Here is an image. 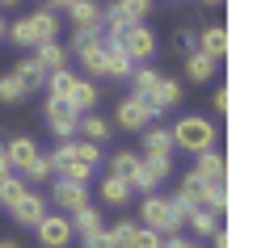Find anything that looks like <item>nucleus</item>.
<instances>
[{"label": "nucleus", "mask_w": 257, "mask_h": 248, "mask_svg": "<svg viewBox=\"0 0 257 248\" xmlns=\"http://www.w3.org/2000/svg\"><path fill=\"white\" fill-rule=\"evenodd\" d=\"M59 34V13L55 9H34V13H26L17 21V26H9V42L13 47H38V42H51Z\"/></svg>", "instance_id": "nucleus-1"}, {"label": "nucleus", "mask_w": 257, "mask_h": 248, "mask_svg": "<svg viewBox=\"0 0 257 248\" xmlns=\"http://www.w3.org/2000/svg\"><path fill=\"white\" fill-rule=\"evenodd\" d=\"M139 214H144V227H152L160 235H173L181 223L190 219V206H186V202H177V198H156V193H152Z\"/></svg>", "instance_id": "nucleus-2"}, {"label": "nucleus", "mask_w": 257, "mask_h": 248, "mask_svg": "<svg viewBox=\"0 0 257 248\" xmlns=\"http://www.w3.org/2000/svg\"><path fill=\"white\" fill-rule=\"evenodd\" d=\"M173 147H186V152H207V147H215V126L207 122V118H198V114H186L181 122L173 126Z\"/></svg>", "instance_id": "nucleus-3"}, {"label": "nucleus", "mask_w": 257, "mask_h": 248, "mask_svg": "<svg viewBox=\"0 0 257 248\" xmlns=\"http://www.w3.org/2000/svg\"><path fill=\"white\" fill-rule=\"evenodd\" d=\"M105 38H114L118 47L126 51V59H148L156 51V38H152V30L144 26V21H126V26H110L105 30Z\"/></svg>", "instance_id": "nucleus-4"}, {"label": "nucleus", "mask_w": 257, "mask_h": 248, "mask_svg": "<svg viewBox=\"0 0 257 248\" xmlns=\"http://www.w3.org/2000/svg\"><path fill=\"white\" fill-rule=\"evenodd\" d=\"M34 231H38V244L42 248H68L72 244V219L68 214H42V219L34 223Z\"/></svg>", "instance_id": "nucleus-5"}, {"label": "nucleus", "mask_w": 257, "mask_h": 248, "mask_svg": "<svg viewBox=\"0 0 257 248\" xmlns=\"http://www.w3.org/2000/svg\"><path fill=\"white\" fill-rule=\"evenodd\" d=\"M76 122H80V114L72 110L63 97H47V126H51L55 139H72L76 135Z\"/></svg>", "instance_id": "nucleus-6"}, {"label": "nucleus", "mask_w": 257, "mask_h": 248, "mask_svg": "<svg viewBox=\"0 0 257 248\" xmlns=\"http://www.w3.org/2000/svg\"><path fill=\"white\" fill-rule=\"evenodd\" d=\"M152 13V0H114L110 9H101V30L126 26V21H144Z\"/></svg>", "instance_id": "nucleus-7"}, {"label": "nucleus", "mask_w": 257, "mask_h": 248, "mask_svg": "<svg viewBox=\"0 0 257 248\" xmlns=\"http://www.w3.org/2000/svg\"><path fill=\"white\" fill-rule=\"evenodd\" d=\"M152 118H156V110L144 101V97H126V101L118 105V126L122 131H144Z\"/></svg>", "instance_id": "nucleus-8"}, {"label": "nucleus", "mask_w": 257, "mask_h": 248, "mask_svg": "<svg viewBox=\"0 0 257 248\" xmlns=\"http://www.w3.org/2000/svg\"><path fill=\"white\" fill-rule=\"evenodd\" d=\"M5 156H9V168H13V172H30V168L38 164L42 152H38V143H34L30 135H17L13 143L5 147Z\"/></svg>", "instance_id": "nucleus-9"}, {"label": "nucleus", "mask_w": 257, "mask_h": 248, "mask_svg": "<svg viewBox=\"0 0 257 248\" xmlns=\"http://www.w3.org/2000/svg\"><path fill=\"white\" fill-rule=\"evenodd\" d=\"M51 202H55V206H59L63 214H72L76 206H84V202H89V189H84L80 181L59 177V181H55V193H51Z\"/></svg>", "instance_id": "nucleus-10"}, {"label": "nucleus", "mask_w": 257, "mask_h": 248, "mask_svg": "<svg viewBox=\"0 0 257 248\" xmlns=\"http://www.w3.org/2000/svg\"><path fill=\"white\" fill-rule=\"evenodd\" d=\"M173 177V164H169V156H144L139 160V189H156L160 181Z\"/></svg>", "instance_id": "nucleus-11"}, {"label": "nucleus", "mask_w": 257, "mask_h": 248, "mask_svg": "<svg viewBox=\"0 0 257 248\" xmlns=\"http://www.w3.org/2000/svg\"><path fill=\"white\" fill-rule=\"evenodd\" d=\"M63 101H68L76 114H89V110H97V89H93V80L72 76V84H68V97H63Z\"/></svg>", "instance_id": "nucleus-12"}, {"label": "nucleus", "mask_w": 257, "mask_h": 248, "mask_svg": "<svg viewBox=\"0 0 257 248\" xmlns=\"http://www.w3.org/2000/svg\"><path fill=\"white\" fill-rule=\"evenodd\" d=\"M177 202H186L190 210H198V206H207V181L198 177V172H186V177L177 181V193H173Z\"/></svg>", "instance_id": "nucleus-13"}, {"label": "nucleus", "mask_w": 257, "mask_h": 248, "mask_svg": "<svg viewBox=\"0 0 257 248\" xmlns=\"http://www.w3.org/2000/svg\"><path fill=\"white\" fill-rule=\"evenodd\" d=\"M101 55H105V76H114V80H126V76H131L135 63L126 59V51H122L114 38H105V42H101Z\"/></svg>", "instance_id": "nucleus-14"}, {"label": "nucleus", "mask_w": 257, "mask_h": 248, "mask_svg": "<svg viewBox=\"0 0 257 248\" xmlns=\"http://www.w3.org/2000/svg\"><path fill=\"white\" fill-rule=\"evenodd\" d=\"M9 210H13V219H17V223L34 227V223L42 219V214H47V202H42L38 193H30V189H26V193H21V198L13 202V206H9Z\"/></svg>", "instance_id": "nucleus-15"}, {"label": "nucleus", "mask_w": 257, "mask_h": 248, "mask_svg": "<svg viewBox=\"0 0 257 248\" xmlns=\"http://www.w3.org/2000/svg\"><path fill=\"white\" fill-rule=\"evenodd\" d=\"M194 172L202 181H228V160H223L215 147H207V152H198V164H194Z\"/></svg>", "instance_id": "nucleus-16"}, {"label": "nucleus", "mask_w": 257, "mask_h": 248, "mask_svg": "<svg viewBox=\"0 0 257 248\" xmlns=\"http://www.w3.org/2000/svg\"><path fill=\"white\" fill-rule=\"evenodd\" d=\"M144 101H148V105H152V110H156V114H160V110H173V105L181 101V84H173V80H165V76H160V80H156V89H152V93H148V97H144Z\"/></svg>", "instance_id": "nucleus-17"}, {"label": "nucleus", "mask_w": 257, "mask_h": 248, "mask_svg": "<svg viewBox=\"0 0 257 248\" xmlns=\"http://www.w3.org/2000/svg\"><path fill=\"white\" fill-rule=\"evenodd\" d=\"M139 160H144V156H135V152H114L110 172H114V177H122L131 189H139Z\"/></svg>", "instance_id": "nucleus-18"}, {"label": "nucleus", "mask_w": 257, "mask_h": 248, "mask_svg": "<svg viewBox=\"0 0 257 248\" xmlns=\"http://www.w3.org/2000/svg\"><path fill=\"white\" fill-rule=\"evenodd\" d=\"M34 63H38L42 72H59L63 63H68V47H59L55 38H51V42H38V55H34Z\"/></svg>", "instance_id": "nucleus-19"}, {"label": "nucleus", "mask_w": 257, "mask_h": 248, "mask_svg": "<svg viewBox=\"0 0 257 248\" xmlns=\"http://www.w3.org/2000/svg\"><path fill=\"white\" fill-rule=\"evenodd\" d=\"M101 227H105V219H101V210H97V206H89V202H84V206L72 210V231L93 235V231H101Z\"/></svg>", "instance_id": "nucleus-20"}, {"label": "nucleus", "mask_w": 257, "mask_h": 248, "mask_svg": "<svg viewBox=\"0 0 257 248\" xmlns=\"http://www.w3.org/2000/svg\"><path fill=\"white\" fill-rule=\"evenodd\" d=\"M198 51L211 55V59H223V51H228V30H223V26L202 30V34H198Z\"/></svg>", "instance_id": "nucleus-21"}, {"label": "nucleus", "mask_w": 257, "mask_h": 248, "mask_svg": "<svg viewBox=\"0 0 257 248\" xmlns=\"http://www.w3.org/2000/svg\"><path fill=\"white\" fill-rule=\"evenodd\" d=\"M101 202H105V206H126V202H131V185L110 172V177L101 181Z\"/></svg>", "instance_id": "nucleus-22"}, {"label": "nucleus", "mask_w": 257, "mask_h": 248, "mask_svg": "<svg viewBox=\"0 0 257 248\" xmlns=\"http://www.w3.org/2000/svg\"><path fill=\"white\" fill-rule=\"evenodd\" d=\"M186 76L194 80V84H207V80H215V59H211V55H202V51H194V55L186 59Z\"/></svg>", "instance_id": "nucleus-23"}, {"label": "nucleus", "mask_w": 257, "mask_h": 248, "mask_svg": "<svg viewBox=\"0 0 257 248\" xmlns=\"http://www.w3.org/2000/svg\"><path fill=\"white\" fill-rule=\"evenodd\" d=\"M68 13H72V21H76V30L80 26H101V5L97 0H72Z\"/></svg>", "instance_id": "nucleus-24"}, {"label": "nucleus", "mask_w": 257, "mask_h": 248, "mask_svg": "<svg viewBox=\"0 0 257 248\" xmlns=\"http://www.w3.org/2000/svg\"><path fill=\"white\" fill-rule=\"evenodd\" d=\"M76 131H80V139H93V143H101V139H110V122H105V118H97V114H80Z\"/></svg>", "instance_id": "nucleus-25"}, {"label": "nucleus", "mask_w": 257, "mask_h": 248, "mask_svg": "<svg viewBox=\"0 0 257 248\" xmlns=\"http://www.w3.org/2000/svg\"><path fill=\"white\" fill-rule=\"evenodd\" d=\"M68 147H72V156L80 164H89V168L101 164V143H93V139H68Z\"/></svg>", "instance_id": "nucleus-26"}, {"label": "nucleus", "mask_w": 257, "mask_h": 248, "mask_svg": "<svg viewBox=\"0 0 257 248\" xmlns=\"http://www.w3.org/2000/svg\"><path fill=\"white\" fill-rule=\"evenodd\" d=\"M169 152H173V135L165 126H156V131L144 135V156H169Z\"/></svg>", "instance_id": "nucleus-27"}, {"label": "nucleus", "mask_w": 257, "mask_h": 248, "mask_svg": "<svg viewBox=\"0 0 257 248\" xmlns=\"http://www.w3.org/2000/svg\"><path fill=\"white\" fill-rule=\"evenodd\" d=\"M101 42H105V34H101ZM101 42H93V47H84V51H76V55H80V63H84V72H89V76H105V55H101Z\"/></svg>", "instance_id": "nucleus-28"}, {"label": "nucleus", "mask_w": 257, "mask_h": 248, "mask_svg": "<svg viewBox=\"0 0 257 248\" xmlns=\"http://www.w3.org/2000/svg\"><path fill=\"white\" fill-rule=\"evenodd\" d=\"M21 193H26V181H21L17 172H5V177H0V206H13Z\"/></svg>", "instance_id": "nucleus-29"}, {"label": "nucleus", "mask_w": 257, "mask_h": 248, "mask_svg": "<svg viewBox=\"0 0 257 248\" xmlns=\"http://www.w3.org/2000/svg\"><path fill=\"white\" fill-rule=\"evenodd\" d=\"M126 80L135 84V97H148V93L156 89V80H160V72H156V68H131V76H126Z\"/></svg>", "instance_id": "nucleus-30"}, {"label": "nucleus", "mask_w": 257, "mask_h": 248, "mask_svg": "<svg viewBox=\"0 0 257 248\" xmlns=\"http://www.w3.org/2000/svg\"><path fill=\"white\" fill-rule=\"evenodd\" d=\"M13 76H17L21 84H26V93H30V89H38V84H47V72H42V68H38L34 59L17 63V72H13Z\"/></svg>", "instance_id": "nucleus-31"}, {"label": "nucleus", "mask_w": 257, "mask_h": 248, "mask_svg": "<svg viewBox=\"0 0 257 248\" xmlns=\"http://www.w3.org/2000/svg\"><path fill=\"white\" fill-rule=\"evenodd\" d=\"M207 210H228V181H207Z\"/></svg>", "instance_id": "nucleus-32"}, {"label": "nucleus", "mask_w": 257, "mask_h": 248, "mask_svg": "<svg viewBox=\"0 0 257 248\" xmlns=\"http://www.w3.org/2000/svg\"><path fill=\"white\" fill-rule=\"evenodd\" d=\"M186 223H194V231H198V235H211V231L219 227V214H215V210H207V206H198V210H190V219H186Z\"/></svg>", "instance_id": "nucleus-33"}, {"label": "nucleus", "mask_w": 257, "mask_h": 248, "mask_svg": "<svg viewBox=\"0 0 257 248\" xmlns=\"http://www.w3.org/2000/svg\"><path fill=\"white\" fill-rule=\"evenodd\" d=\"M21 97H26V84H21L13 72H9V76H0V101L13 105V101H21Z\"/></svg>", "instance_id": "nucleus-34"}, {"label": "nucleus", "mask_w": 257, "mask_h": 248, "mask_svg": "<svg viewBox=\"0 0 257 248\" xmlns=\"http://www.w3.org/2000/svg\"><path fill=\"white\" fill-rule=\"evenodd\" d=\"M68 84H72V72H68V68L47 72V89H51V97H68Z\"/></svg>", "instance_id": "nucleus-35"}, {"label": "nucleus", "mask_w": 257, "mask_h": 248, "mask_svg": "<svg viewBox=\"0 0 257 248\" xmlns=\"http://www.w3.org/2000/svg\"><path fill=\"white\" fill-rule=\"evenodd\" d=\"M110 240H114V248H131V240H135V223H114L110 227Z\"/></svg>", "instance_id": "nucleus-36"}, {"label": "nucleus", "mask_w": 257, "mask_h": 248, "mask_svg": "<svg viewBox=\"0 0 257 248\" xmlns=\"http://www.w3.org/2000/svg\"><path fill=\"white\" fill-rule=\"evenodd\" d=\"M160 240H165L160 231H152V227H135V240H131V248H160Z\"/></svg>", "instance_id": "nucleus-37"}, {"label": "nucleus", "mask_w": 257, "mask_h": 248, "mask_svg": "<svg viewBox=\"0 0 257 248\" xmlns=\"http://www.w3.org/2000/svg\"><path fill=\"white\" fill-rule=\"evenodd\" d=\"M59 177H68V181H80V185H84V181H89V177H93V168H89V164H80V160H72V164H68V168H63V172H59Z\"/></svg>", "instance_id": "nucleus-38"}, {"label": "nucleus", "mask_w": 257, "mask_h": 248, "mask_svg": "<svg viewBox=\"0 0 257 248\" xmlns=\"http://www.w3.org/2000/svg\"><path fill=\"white\" fill-rule=\"evenodd\" d=\"M21 177H26V181H47V177H51V164H47V156H38V164L30 168V172H21Z\"/></svg>", "instance_id": "nucleus-39"}, {"label": "nucleus", "mask_w": 257, "mask_h": 248, "mask_svg": "<svg viewBox=\"0 0 257 248\" xmlns=\"http://www.w3.org/2000/svg\"><path fill=\"white\" fill-rule=\"evenodd\" d=\"M84 248H114V240H110V231H93V235H84Z\"/></svg>", "instance_id": "nucleus-40"}, {"label": "nucleus", "mask_w": 257, "mask_h": 248, "mask_svg": "<svg viewBox=\"0 0 257 248\" xmlns=\"http://www.w3.org/2000/svg\"><path fill=\"white\" fill-rule=\"evenodd\" d=\"M160 248H198L194 240H181V235L173 231V235H165V240H160Z\"/></svg>", "instance_id": "nucleus-41"}, {"label": "nucleus", "mask_w": 257, "mask_h": 248, "mask_svg": "<svg viewBox=\"0 0 257 248\" xmlns=\"http://www.w3.org/2000/svg\"><path fill=\"white\" fill-rule=\"evenodd\" d=\"M211 105H215V114H228V89H215V101Z\"/></svg>", "instance_id": "nucleus-42"}, {"label": "nucleus", "mask_w": 257, "mask_h": 248, "mask_svg": "<svg viewBox=\"0 0 257 248\" xmlns=\"http://www.w3.org/2000/svg\"><path fill=\"white\" fill-rule=\"evenodd\" d=\"M177 42H181V51H190V47H194V34H190V30H181Z\"/></svg>", "instance_id": "nucleus-43"}, {"label": "nucleus", "mask_w": 257, "mask_h": 248, "mask_svg": "<svg viewBox=\"0 0 257 248\" xmlns=\"http://www.w3.org/2000/svg\"><path fill=\"white\" fill-rule=\"evenodd\" d=\"M211 240H215V248H228V231L215 227V231H211Z\"/></svg>", "instance_id": "nucleus-44"}, {"label": "nucleus", "mask_w": 257, "mask_h": 248, "mask_svg": "<svg viewBox=\"0 0 257 248\" xmlns=\"http://www.w3.org/2000/svg\"><path fill=\"white\" fill-rule=\"evenodd\" d=\"M5 172H13V168H9V156H5V143H0V177H5Z\"/></svg>", "instance_id": "nucleus-45"}, {"label": "nucleus", "mask_w": 257, "mask_h": 248, "mask_svg": "<svg viewBox=\"0 0 257 248\" xmlns=\"http://www.w3.org/2000/svg\"><path fill=\"white\" fill-rule=\"evenodd\" d=\"M47 5H51V9H68L72 0H47Z\"/></svg>", "instance_id": "nucleus-46"}, {"label": "nucleus", "mask_w": 257, "mask_h": 248, "mask_svg": "<svg viewBox=\"0 0 257 248\" xmlns=\"http://www.w3.org/2000/svg\"><path fill=\"white\" fill-rule=\"evenodd\" d=\"M5 34H9V26H5V13H0V42H5Z\"/></svg>", "instance_id": "nucleus-47"}, {"label": "nucleus", "mask_w": 257, "mask_h": 248, "mask_svg": "<svg viewBox=\"0 0 257 248\" xmlns=\"http://www.w3.org/2000/svg\"><path fill=\"white\" fill-rule=\"evenodd\" d=\"M0 248H21V244L17 240H0Z\"/></svg>", "instance_id": "nucleus-48"}, {"label": "nucleus", "mask_w": 257, "mask_h": 248, "mask_svg": "<svg viewBox=\"0 0 257 248\" xmlns=\"http://www.w3.org/2000/svg\"><path fill=\"white\" fill-rule=\"evenodd\" d=\"M202 5H223V0H202Z\"/></svg>", "instance_id": "nucleus-49"}, {"label": "nucleus", "mask_w": 257, "mask_h": 248, "mask_svg": "<svg viewBox=\"0 0 257 248\" xmlns=\"http://www.w3.org/2000/svg\"><path fill=\"white\" fill-rule=\"evenodd\" d=\"M0 5H17V0H0Z\"/></svg>", "instance_id": "nucleus-50"}]
</instances>
